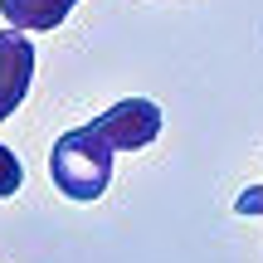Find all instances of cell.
Instances as JSON below:
<instances>
[{"instance_id":"6da1fadb","label":"cell","mask_w":263,"mask_h":263,"mask_svg":"<svg viewBox=\"0 0 263 263\" xmlns=\"http://www.w3.org/2000/svg\"><path fill=\"white\" fill-rule=\"evenodd\" d=\"M112 156H117V146L88 122V127H73V132H64L54 141L49 176H54V185L68 200H98L112 185Z\"/></svg>"},{"instance_id":"7a4b0ae2","label":"cell","mask_w":263,"mask_h":263,"mask_svg":"<svg viewBox=\"0 0 263 263\" xmlns=\"http://www.w3.org/2000/svg\"><path fill=\"white\" fill-rule=\"evenodd\" d=\"M93 127L112 141L117 151H141L161 137V107L151 98H122L112 103L103 117H93Z\"/></svg>"},{"instance_id":"3957f363","label":"cell","mask_w":263,"mask_h":263,"mask_svg":"<svg viewBox=\"0 0 263 263\" xmlns=\"http://www.w3.org/2000/svg\"><path fill=\"white\" fill-rule=\"evenodd\" d=\"M29 78H34V44L15 25L0 29V117H15L29 93Z\"/></svg>"},{"instance_id":"277c9868","label":"cell","mask_w":263,"mask_h":263,"mask_svg":"<svg viewBox=\"0 0 263 263\" xmlns=\"http://www.w3.org/2000/svg\"><path fill=\"white\" fill-rule=\"evenodd\" d=\"M73 5L78 0H0V15L15 29H25V34H44V29L64 25Z\"/></svg>"},{"instance_id":"5b68a950","label":"cell","mask_w":263,"mask_h":263,"mask_svg":"<svg viewBox=\"0 0 263 263\" xmlns=\"http://www.w3.org/2000/svg\"><path fill=\"white\" fill-rule=\"evenodd\" d=\"M20 185H25V166H20V156L10 146H0V200L15 195Z\"/></svg>"},{"instance_id":"8992f818","label":"cell","mask_w":263,"mask_h":263,"mask_svg":"<svg viewBox=\"0 0 263 263\" xmlns=\"http://www.w3.org/2000/svg\"><path fill=\"white\" fill-rule=\"evenodd\" d=\"M234 210L239 215H263V185H249L244 195L234 200Z\"/></svg>"}]
</instances>
